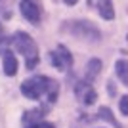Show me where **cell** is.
<instances>
[{"label": "cell", "mask_w": 128, "mask_h": 128, "mask_svg": "<svg viewBox=\"0 0 128 128\" xmlns=\"http://www.w3.org/2000/svg\"><path fill=\"white\" fill-rule=\"evenodd\" d=\"M50 61H52V65L56 69L65 71L73 65V56L69 54V50L65 48V46H58L56 52H50Z\"/></svg>", "instance_id": "obj_4"}, {"label": "cell", "mask_w": 128, "mask_h": 128, "mask_svg": "<svg viewBox=\"0 0 128 128\" xmlns=\"http://www.w3.org/2000/svg\"><path fill=\"white\" fill-rule=\"evenodd\" d=\"M118 109H120V113H122V115H128V96H124L122 100H120Z\"/></svg>", "instance_id": "obj_14"}, {"label": "cell", "mask_w": 128, "mask_h": 128, "mask_svg": "<svg viewBox=\"0 0 128 128\" xmlns=\"http://www.w3.org/2000/svg\"><path fill=\"white\" fill-rule=\"evenodd\" d=\"M90 4L98 8V12L102 14L103 19H113L115 17V10H113L111 0H90Z\"/></svg>", "instance_id": "obj_8"}, {"label": "cell", "mask_w": 128, "mask_h": 128, "mask_svg": "<svg viewBox=\"0 0 128 128\" xmlns=\"http://www.w3.org/2000/svg\"><path fill=\"white\" fill-rule=\"evenodd\" d=\"M12 44L23 54L27 69H34L38 63V48H36V42L31 38V34L23 32V31H17L14 34V38H12Z\"/></svg>", "instance_id": "obj_2"}, {"label": "cell", "mask_w": 128, "mask_h": 128, "mask_svg": "<svg viewBox=\"0 0 128 128\" xmlns=\"http://www.w3.org/2000/svg\"><path fill=\"white\" fill-rule=\"evenodd\" d=\"M12 2L14 0H0V16L2 17H12Z\"/></svg>", "instance_id": "obj_13"}, {"label": "cell", "mask_w": 128, "mask_h": 128, "mask_svg": "<svg viewBox=\"0 0 128 128\" xmlns=\"http://www.w3.org/2000/svg\"><path fill=\"white\" fill-rule=\"evenodd\" d=\"M65 29L73 32L75 36H84V38H90V40L100 38V31L88 21H71L69 25H65Z\"/></svg>", "instance_id": "obj_3"}, {"label": "cell", "mask_w": 128, "mask_h": 128, "mask_svg": "<svg viewBox=\"0 0 128 128\" xmlns=\"http://www.w3.org/2000/svg\"><path fill=\"white\" fill-rule=\"evenodd\" d=\"M4 42V27H2V23H0V44Z\"/></svg>", "instance_id": "obj_15"}, {"label": "cell", "mask_w": 128, "mask_h": 128, "mask_svg": "<svg viewBox=\"0 0 128 128\" xmlns=\"http://www.w3.org/2000/svg\"><path fill=\"white\" fill-rule=\"evenodd\" d=\"M21 92L29 100H40L42 96H48V102L54 103L58 100L59 86L56 80L48 78L44 75H38V76H32V78H27L21 84Z\"/></svg>", "instance_id": "obj_1"}, {"label": "cell", "mask_w": 128, "mask_h": 128, "mask_svg": "<svg viewBox=\"0 0 128 128\" xmlns=\"http://www.w3.org/2000/svg\"><path fill=\"white\" fill-rule=\"evenodd\" d=\"M21 14L31 23H38L42 19V10L34 0H21Z\"/></svg>", "instance_id": "obj_6"}, {"label": "cell", "mask_w": 128, "mask_h": 128, "mask_svg": "<svg viewBox=\"0 0 128 128\" xmlns=\"http://www.w3.org/2000/svg\"><path fill=\"white\" fill-rule=\"evenodd\" d=\"M115 69H117L118 78L128 86V59H118L117 65H115Z\"/></svg>", "instance_id": "obj_10"}, {"label": "cell", "mask_w": 128, "mask_h": 128, "mask_svg": "<svg viewBox=\"0 0 128 128\" xmlns=\"http://www.w3.org/2000/svg\"><path fill=\"white\" fill-rule=\"evenodd\" d=\"M75 90H76V96L80 98V102H84L86 105H92V103L96 102V98H98L92 82H88V80H80Z\"/></svg>", "instance_id": "obj_5"}, {"label": "cell", "mask_w": 128, "mask_h": 128, "mask_svg": "<svg viewBox=\"0 0 128 128\" xmlns=\"http://www.w3.org/2000/svg\"><path fill=\"white\" fill-rule=\"evenodd\" d=\"M23 122H25V128H56L52 122H46V120H42V118H34V120L27 118V120H23Z\"/></svg>", "instance_id": "obj_11"}, {"label": "cell", "mask_w": 128, "mask_h": 128, "mask_svg": "<svg viewBox=\"0 0 128 128\" xmlns=\"http://www.w3.org/2000/svg\"><path fill=\"white\" fill-rule=\"evenodd\" d=\"M100 71H102V61H100V59H90V63H88V67H86V76H84V80L92 82V80L100 75Z\"/></svg>", "instance_id": "obj_9"}, {"label": "cell", "mask_w": 128, "mask_h": 128, "mask_svg": "<svg viewBox=\"0 0 128 128\" xmlns=\"http://www.w3.org/2000/svg\"><path fill=\"white\" fill-rule=\"evenodd\" d=\"M76 2H78V0H65V4H71V6L76 4Z\"/></svg>", "instance_id": "obj_16"}, {"label": "cell", "mask_w": 128, "mask_h": 128, "mask_svg": "<svg viewBox=\"0 0 128 128\" xmlns=\"http://www.w3.org/2000/svg\"><path fill=\"white\" fill-rule=\"evenodd\" d=\"M100 117L103 118V120H107V122H111L113 126H117V128H120V124L117 122V118L111 115V111L107 109V107H100Z\"/></svg>", "instance_id": "obj_12"}, {"label": "cell", "mask_w": 128, "mask_h": 128, "mask_svg": "<svg viewBox=\"0 0 128 128\" xmlns=\"http://www.w3.org/2000/svg\"><path fill=\"white\" fill-rule=\"evenodd\" d=\"M2 65H4V73L8 76H14L17 73V59L10 50L2 48Z\"/></svg>", "instance_id": "obj_7"}]
</instances>
